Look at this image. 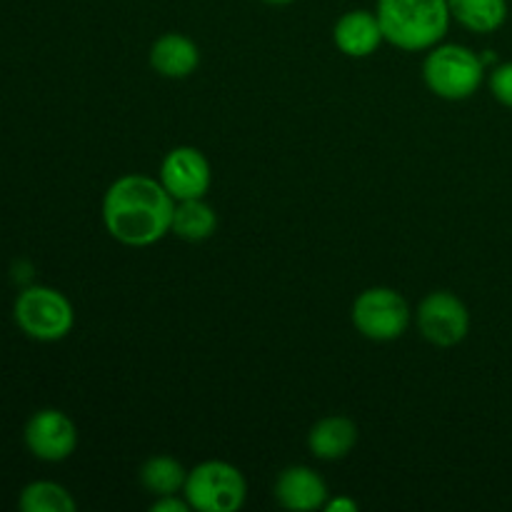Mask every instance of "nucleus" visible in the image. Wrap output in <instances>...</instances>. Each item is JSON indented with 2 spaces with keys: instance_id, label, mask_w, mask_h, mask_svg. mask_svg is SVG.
Returning a JSON list of instances; mask_svg holds the SVG:
<instances>
[{
  "instance_id": "nucleus-9",
  "label": "nucleus",
  "mask_w": 512,
  "mask_h": 512,
  "mask_svg": "<svg viewBox=\"0 0 512 512\" xmlns=\"http://www.w3.org/2000/svg\"><path fill=\"white\" fill-rule=\"evenodd\" d=\"M158 180L168 190L170 198L178 203V200L205 198L213 183V170L203 150L193 145H178L160 163Z\"/></svg>"
},
{
  "instance_id": "nucleus-2",
  "label": "nucleus",
  "mask_w": 512,
  "mask_h": 512,
  "mask_svg": "<svg viewBox=\"0 0 512 512\" xmlns=\"http://www.w3.org/2000/svg\"><path fill=\"white\" fill-rule=\"evenodd\" d=\"M375 15L383 28L385 43L405 53L435 48L443 43L453 23L448 0H378Z\"/></svg>"
},
{
  "instance_id": "nucleus-16",
  "label": "nucleus",
  "mask_w": 512,
  "mask_h": 512,
  "mask_svg": "<svg viewBox=\"0 0 512 512\" xmlns=\"http://www.w3.org/2000/svg\"><path fill=\"white\" fill-rule=\"evenodd\" d=\"M185 478L188 470L173 458V455H153L145 460L138 470V480L150 495L160 498V495L183 493Z\"/></svg>"
},
{
  "instance_id": "nucleus-14",
  "label": "nucleus",
  "mask_w": 512,
  "mask_h": 512,
  "mask_svg": "<svg viewBox=\"0 0 512 512\" xmlns=\"http://www.w3.org/2000/svg\"><path fill=\"white\" fill-rule=\"evenodd\" d=\"M218 230V213L213 205L205 203V198L193 200H178L173 213V228L170 233L178 235L185 243H203V240L213 238Z\"/></svg>"
},
{
  "instance_id": "nucleus-1",
  "label": "nucleus",
  "mask_w": 512,
  "mask_h": 512,
  "mask_svg": "<svg viewBox=\"0 0 512 512\" xmlns=\"http://www.w3.org/2000/svg\"><path fill=\"white\" fill-rule=\"evenodd\" d=\"M175 200L158 178L120 175L103 195V225L125 248H150L173 228Z\"/></svg>"
},
{
  "instance_id": "nucleus-7",
  "label": "nucleus",
  "mask_w": 512,
  "mask_h": 512,
  "mask_svg": "<svg viewBox=\"0 0 512 512\" xmlns=\"http://www.w3.org/2000/svg\"><path fill=\"white\" fill-rule=\"evenodd\" d=\"M418 330L435 348H455L470 333L468 305L450 290H433L418 305Z\"/></svg>"
},
{
  "instance_id": "nucleus-19",
  "label": "nucleus",
  "mask_w": 512,
  "mask_h": 512,
  "mask_svg": "<svg viewBox=\"0 0 512 512\" xmlns=\"http://www.w3.org/2000/svg\"><path fill=\"white\" fill-rule=\"evenodd\" d=\"M150 510L153 512H188V510H193L190 508V503H188V498H178V493H173V495H160V498H155V503L150 505Z\"/></svg>"
},
{
  "instance_id": "nucleus-5",
  "label": "nucleus",
  "mask_w": 512,
  "mask_h": 512,
  "mask_svg": "<svg viewBox=\"0 0 512 512\" xmlns=\"http://www.w3.org/2000/svg\"><path fill=\"white\" fill-rule=\"evenodd\" d=\"M183 495L198 512H238L248 500V480L225 460H205L188 470Z\"/></svg>"
},
{
  "instance_id": "nucleus-3",
  "label": "nucleus",
  "mask_w": 512,
  "mask_h": 512,
  "mask_svg": "<svg viewBox=\"0 0 512 512\" xmlns=\"http://www.w3.org/2000/svg\"><path fill=\"white\" fill-rule=\"evenodd\" d=\"M423 80L430 93L450 103L473 98L485 80L483 55L468 45L438 43L425 55Z\"/></svg>"
},
{
  "instance_id": "nucleus-20",
  "label": "nucleus",
  "mask_w": 512,
  "mask_h": 512,
  "mask_svg": "<svg viewBox=\"0 0 512 512\" xmlns=\"http://www.w3.org/2000/svg\"><path fill=\"white\" fill-rule=\"evenodd\" d=\"M325 512H355L358 510V500L353 498H328V503H325Z\"/></svg>"
},
{
  "instance_id": "nucleus-15",
  "label": "nucleus",
  "mask_w": 512,
  "mask_h": 512,
  "mask_svg": "<svg viewBox=\"0 0 512 512\" xmlns=\"http://www.w3.org/2000/svg\"><path fill=\"white\" fill-rule=\"evenodd\" d=\"M450 15L470 33H495L508 20V0H448Z\"/></svg>"
},
{
  "instance_id": "nucleus-21",
  "label": "nucleus",
  "mask_w": 512,
  "mask_h": 512,
  "mask_svg": "<svg viewBox=\"0 0 512 512\" xmlns=\"http://www.w3.org/2000/svg\"><path fill=\"white\" fill-rule=\"evenodd\" d=\"M263 3H268V5H275V8H283V5H290V3H295V0H263Z\"/></svg>"
},
{
  "instance_id": "nucleus-10",
  "label": "nucleus",
  "mask_w": 512,
  "mask_h": 512,
  "mask_svg": "<svg viewBox=\"0 0 512 512\" xmlns=\"http://www.w3.org/2000/svg\"><path fill=\"white\" fill-rule=\"evenodd\" d=\"M330 493L325 480L308 465H290L275 480V500L280 508L293 512L323 510Z\"/></svg>"
},
{
  "instance_id": "nucleus-13",
  "label": "nucleus",
  "mask_w": 512,
  "mask_h": 512,
  "mask_svg": "<svg viewBox=\"0 0 512 512\" xmlns=\"http://www.w3.org/2000/svg\"><path fill=\"white\" fill-rule=\"evenodd\" d=\"M355 445H358V425L345 415H328L318 420L308 433V450L325 463L348 458Z\"/></svg>"
},
{
  "instance_id": "nucleus-6",
  "label": "nucleus",
  "mask_w": 512,
  "mask_h": 512,
  "mask_svg": "<svg viewBox=\"0 0 512 512\" xmlns=\"http://www.w3.org/2000/svg\"><path fill=\"white\" fill-rule=\"evenodd\" d=\"M410 318L413 313H410L408 300L395 288H385V285L363 290L350 310L355 330L373 343H393L403 338Z\"/></svg>"
},
{
  "instance_id": "nucleus-17",
  "label": "nucleus",
  "mask_w": 512,
  "mask_h": 512,
  "mask_svg": "<svg viewBox=\"0 0 512 512\" xmlns=\"http://www.w3.org/2000/svg\"><path fill=\"white\" fill-rule=\"evenodd\" d=\"M18 508L23 512H75L78 503L68 488L53 480H35L20 490Z\"/></svg>"
},
{
  "instance_id": "nucleus-11",
  "label": "nucleus",
  "mask_w": 512,
  "mask_h": 512,
  "mask_svg": "<svg viewBox=\"0 0 512 512\" xmlns=\"http://www.w3.org/2000/svg\"><path fill=\"white\" fill-rule=\"evenodd\" d=\"M333 40L348 58H370L385 43L375 10H348L333 28Z\"/></svg>"
},
{
  "instance_id": "nucleus-4",
  "label": "nucleus",
  "mask_w": 512,
  "mask_h": 512,
  "mask_svg": "<svg viewBox=\"0 0 512 512\" xmlns=\"http://www.w3.org/2000/svg\"><path fill=\"white\" fill-rule=\"evenodd\" d=\"M15 325L38 343H58L73 330V303L48 285H25L13 305Z\"/></svg>"
},
{
  "instance_id": "nucleus-8",
  "label": "nucleus",
  "mask_w": 512,
  "mask_h": 512,
  "mask_svg": "<svg viewBox=\"0 0 512 512\" xmlns=\"http://www.w3.org/2000/svg\"><path fill=\"white\" fill-rule=\"evenodd\" d=\"M23 440L33 458L43 463H63L78 448V428L63 410L43 408L30 415Z\"/></svg>"
},
{
  "instance_id": "nucleus-18",
  "label": "nucleus",
  "mask_w": 512,
  "mask_h": 512,
  "mask_svg": "<svg viewBox=\"0 0 512 512\" xmlns=\"http://www.w3.org/2000/svg\"><path fill=\"white\" fill-rule=\"evenodd\" d=\"M490 93L505 108H512V60L510 63H500L490 70Z\"/></svg>"
},
{
  "instance_id": "nucleus-12",
  "label": "nucleus",
  "mask_w": 512,
  "mask_h": 512,
  "mask_svg": "<svg viewBox=\"0 0 512 512\" xmlns=\"http://www.w3.org/2000/svg\"><path fill=\"white\" fill-rule=\"evenodd\" d=\"M150 68L168 80H183L198 70L200 50L193 38L183 33H165L150 45Z\"/></svg>"
}]
</instances>
